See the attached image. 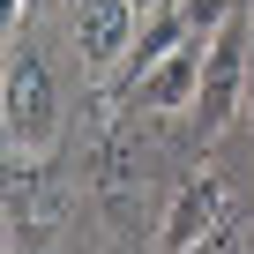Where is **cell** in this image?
Wrapping results in <instances>:
<instances>
[{
	"label": "cell",
	"mask_w": 254,
	"mask_h": 254,
	"mask_svg": "<svg viewBox=\"0 0 254 254\" xmlns=\"http://www.w3.org/2000/svg\"><path fill=\"white\" fill-rule=\"evenodd\" d=\"M0 127H8V157H53L60 142V82L23 38H8V67H0Z\"/></svg>",
	"instance_id": "1"
},
{
	"label": "cell",
	"mask_w": 254,
	"mask_h": 254,
	"mask_svg": "<svg viewBox=\"0 0 254 254\" xmlns=\"http://www.w3.org/2000/svg\"><path fill=\"white\" fill-rule=\"evenodd\" d=\"M67 232V187L53 180L45 157H8V202H0V239L8 254L23 247H53Z\"/></svg>",
	"instance_id": "2"
},
{
	"label": "cell",
	"mask_w": 254,
	"mask_h": 254,
	"mask_svg": "<svg viewBox=\"0 0 254 254\" xmlns=\"http://www.w3.org/2000/svg\"><path fill=\"white\" fill-rule=\"evenodd\" d=\"M254 23L247 15H232L217 38H209V53H202V97H194V127H202V135H224V127H232V112H239V97L254 90Z\"/></svg>",
	"instance_id": "3"
},
{
	"label": "cell",
	"mask_w": 254,
	"mask_h": 254,
	"mask_svg": "<svg viewBox=\"0 0 254 254\" xmlns=\"http://www.w3.org/2000/svg\"><path fill=\"white\" fill-rule=\"evenodd\" d=\"M90 172H97L105 217H112V224H135V202H142V187H150V150H142V135L120 127V120H105V127H97V150H90Z\"/></svg>",
	"instance_id": "4"
},
{
	"label": "cell",
	"mask_w": 254,
	"mask_h": 254,
	"mask_svg": "<svg viewBox=\"0 0 254 254\" xmlns=\"http://www.w3.org/2000/svg\"><path fill=\"white\" fill-rule=\"evenodd\" d=\"M67 23H75V53L90 75H120L135 53V30H142L135 0H67Z\"/></svg>",
	"instance_id": "5"
},
{
	"label": "cell",
	"mask_w": 254,
	"mask_h": 254,
	"mask_svg": "<svg viewBox=\"0 0 254 254\" xmlns=\"http://www.w3.org/2000/svg\"><path fill=\"white\" fill-rule=\"evenodd\" d=\"M217 224H224V180H217V172H194V180L165 202L157 247H165V254H194V247H209Z\"/></svg>",
	"instance_id": "6"
},
{
	"label": "cell",
	"mask_w": 254,
	"mask_h": 254,
	"mask_svg": "<svg viewBox=\"0 0 254 254\" xmlns=\"http://www.w3.org/2000/svg\"><path fill=\"white\" fill-rule=\"evenodd\" d=\"M202 53H209V38H187V45H172L135 90V112H194V97H202Z\"/></svg>",
	"instance_id": "7"
},
{
	"label": "cell",
	"mask_w": 254,
	"mask_h": 254,
	"mask_svg": "<svg viewBox=\"0 0 254 254\" xmlns=\"http://www.w3.org/2000/svg\"><path fill=\"white\" fill-rule=\"evenodd\" d=\"M194 30H187V15H180V0H165V8H150L142 15V30H135V53H127V67H120V90H135L172 45H187Z\"/></svg>",
	"instance_id": "8"
},
{
	"label": "cell",
	"mask_w": 254,
	"mask_h": 254,
	"mask_svg": "<svg viewBox=\"0 0 254 254\" xmlns=\"http://www.w3.org/2000/svg\"><path fill=\"white\" fill-rule=\"evenodd\" d=\"M180 15H187V30H194V38H217V30L239 15V0H180Z\"/></svg>",
	"instance_id": "9"
},
{
	"label": "cell",
	"mask_w": 254,
	"mask_h": 254,
	"mask_svg": "<svg viewBox=\"0 0 254 254\" xmlns=\"http://www.w3.org/2000/svg\"><path fill=\"white\" fill-rule=\"evenodd\" d=\"M38 8H53V0H8V38H15V30H23Z\"/></svg>",
	"instance_id": "10"
},
{
	"label": "cell",
	"mask_w": 254,
	"mask_h": 254,
	"mask_svg": "<svg viewBox=\"0 0 254 254\" xmlns=\"http://www.w3.org/2000/svg\"><path fill=\"white\" fill-rule=\"evenodd\" d=\"M150 8H165V0H135V15H150Z\"/></svg>",
	"instance_id": "11"
},
{
	"label": "cell",
	"mask_w": 254,
	"mask_h": 254,
	"mask_svg": "<svg viewBox=\"0 0 254 254\" xmlns=\"http://www.w3.org/2000/svg\"><path fill=\"white\" fill-rule=\"evenodd\" d=\"M247 120H254V90H247Z\"/></svg>",
	"instance_id": "12"
}]
</instances>
